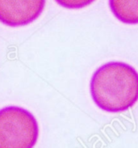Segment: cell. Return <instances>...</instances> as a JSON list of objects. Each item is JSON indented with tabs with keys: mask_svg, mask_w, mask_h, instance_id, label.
<instances>
[{
	"mask_svg": "<svg viewBox=\"0 0 138 148\" xmlns=\"http://www.w3.org/2000/svg\"><path fill=\"white\" fill-rule=\"evenodd\" d=\"M95 0H55L61 7L67 9H81L94 3Z\"/></svg>",
	"mask_w": 138,
	"mask_h": 148,
	"instance_id": "cell-5",
	"label": "cell"
},
{
	"mask_svg": "<svg viewBox=\"0 0 138 148\" xmlns=\"http://www.w3.org/2000/svg\"><path fill=\"white\" fill-rule=\"evenodd\" d=\"M46 0H0V22L16 28L31 24L43 12Z\"/></svg>",
	"mask_w": 138,
	"mask_h": 148,
	"instance_id": "cell-3",
	"label": "cell"
},
{
	"mask_svg": "<svg viewBox=\"0 0 138 148\" xmlns=\"http://www.w3.org/2000/svg\"><path fill=\"white\" fill-rule=\"evenodd\" d=\"M92 100L107 112H121L138 100V72L122 62H110L101 66L91 77Z\"/></svg>",
	"mask_w": 138,
	"mask_h": 148,
	"instance_id": "cell-1",
	"label": "cell"
},
{
	"mask_svg": "<svg viewBox=\"0 0 138 148\" xmlns=\"http://www.w3.org/2000/svg\"><path fill=\"white\" fill-rule=\"evenodd\" d=\"M39 137L38 122L19 106L0 109V148H33Z\"/></svg>",
	"mask_w": 138,
	"mask_h": 148,
	"instance_id": "cell-2",
	"label": "cell"
},
{
	"mask_svg": "<svg viewBox=\"0 0 138 148\" xmlns=\"http://www.w3.org/2000/svg\"><path fill=\"white\" fill-rule=\"evenodd\" d=\"M114 16L126 24H138V0H109Z\"/></svg>",
	"mask_w": 138,
	"mask_h": 148,
	"instance_id": "cell-4",
	"label": "cell"
}]
</instances>
